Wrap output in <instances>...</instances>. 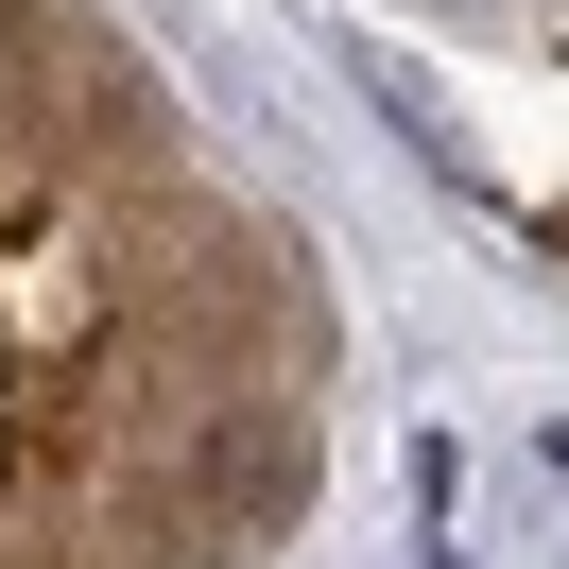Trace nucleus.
<instances>
[{
    "label": "nucleus",
    "mask_w": 569,
    "mask_h": 569,
    "mask_svg": "<svg viewBox=\"0 0 569 569\" xmlns=\"http://www.w3.org/2000/svg\"><path fill=\"white\" fill-rule=\"evenodd\" d=\"M173 449H190V500L224 518V552H259V535L311 518V415H293L277 380H224L208 415L173 431Z\"/></svg>",
    "instance_id": "1"
},
{
    "label": "nucleus",
    "mask_w": 569,
    "mask_h": 569,
    "mask_svg": "<svg viewBox=\"0 0 569 569\" xmlns=\"http://www.w3.org/2000/svg\"><path fill=\"white\" fill-rule=\"evenodd\" d=\"M52 87H70V156H121V173H139V156H173V104L139 87V52L70 36V52H52Z\"/></svg>",
    "instance_id": "2"
},
{
    "label": "nucleus",
    "mask_w": 569,
    "mask_h": 569,
    "mask_svg": "<svg viewBox=\"0 0 569 569\" xmlns=\"http://www.w3.org/2000/svg\"><path fill=\"white\" fill-rule=\"evenodd\" d=\"M0 36H36V0H0Z\"/></svg>",
    "instance_id": "3"
},
{
    "label": "nucleus",
    "mask_w": 569,
    "mask_h": 569,
    "mask_svg": "<svg viewBox=\"0 0 569 569\" xmlns=\"http://www.w3.org/2000/svg\"><path fill=\"white\" fill-rule=\"evenodd\" d=\"M18 569H36V552H18Z\"/></svg>",
    "instance_id": "4"
}]
</instances>
